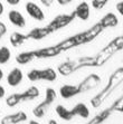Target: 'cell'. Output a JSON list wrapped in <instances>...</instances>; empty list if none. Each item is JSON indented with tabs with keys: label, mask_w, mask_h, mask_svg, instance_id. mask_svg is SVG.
Returning a JSON list of instances; mask_svg holds the SVG:
<instances>
[{
	"label": "cell",
	"mask_w": 123,
	"mask_h": 124,
	"mask_svg": "<svg viewBox=\"0 0 123 124\" xmlns=\"http://www.w3.org/2000/svg\"><path fill=\"white\" fill-rule=\"evenodd\" d=\"M55 98H56V92H55L54 88H52V87L46 88L45 98H44V101L41 102L40 104H38L37 106L33 110L34 115L36 116V117H38V118L44 117L45 114L47 113L48 107L50 106V105L53 104V102L55 101Z\"/></svg>",
	"instance_id": "obj_1"
},
{
	"label": "cell",
	"mask_w": 123,
	"mask_h": 124,
	"mask_svg": "<svg viewBox=\"0 0 123 124\" xmlns=\"http://www.w3.org/2000/svg\"><path fill=\"white\" fill-rule=\"evenodd\" d=\"M25 9H26V12L35 20L38 21H43L45 19V14H44L43 9L38 6L37 3L33 2V1H28L25 6Z\"/></svg>",
	"instance_id": "obj_2"
},
{
	"label": "cell",
	"mask_w": 123,
	"mask_h": 124,
	"mask_svg": "<svg viewBox=\"0 0 123 124\" xmlns=\"http://www.w3.org/2000/svg\"><path fill=\"white\" fill-rule=\"evenodd\" d=\"M8 19L11 23V25L18 28H24L26 26V19L24 17V15L18 10H10L8 12Z\"/></svg>",
	"instance_id": "obj_3"
},
{
	"label": "cell",
	"mask_w": 123,
	"mask_h": 124,
	"mask_svg": "<svg viewBox=\"0 0 123 124\" xmlns=\"http://www.w3.org/2000/svg\"><path fill=\"white\" fill-rule=\"evenodd\" d=\"M23 78H24V74H23V72H21V69L16 67V68H14L12 70H10L9 74L7 75V83H8L9 86L16 87L21 83Z\"/></svg>",
	"instance_id": "obj_4"
},
{
	"label": "cell",
	"mask_w": 123,
	"mask_h": 124,
	"mask_svg": "<svg viewBox=\"0 0 123 124\" xmlns=\"http://www.w3.org/2000/svg\"><path fill=\"white\" fill-rule=\"evenodd\" d=\"M100 81L101 78L98 77L97 75L95 74H91L89 77H86L82 83L81 85L78 86L80 88V92H83V91H89V90H92V88H95V87L100 84Z\"/></svg>",
	"instance_id": "obj_5"
},
{
	"label": "cell",
	"mask_w": 123,
	"mask_h": 124,
	"mask_svg": "<svg viewBox=\"0 0 123 124\" xmlns=\"http://www.w3.org/2000/svg\"><path fill=\"white\" fill-rule=\"evenodd\" d=\"M26 120H27V114L24 111H19L17 113H14V114L5 116L1 120L0 123L1 124H18V123H21V122H25Z\"/></svg>",
	"instance_id": "obj_6"
},
{
	"label": "cell",
	"mask_w": 123,
	"mask_h": 124,
	"mask_svg": "<svg viewBox=\"0 0 123 124\" xmlns=\"http://www.w3.org/2000/svg\"><path fill=\"white\" fill-rule=\"evenodd\" d=\"M75 17H77L81 20H87L90 18V5L86 1L81 2L74 10Z\"/></svg>",
	"instance_id": "obj_7"
},
{
	"label": "cell",
	"mask_w": 123,
	"mask_h": 124,
	"mask_svg": "<svg viewBox=\"0 0 123 124\" xmlns=\"http://www.w3.org/2000/svg\"><path fill=\"white\" fill-rule=\"evenodd\" d=\"M80 92V88L78 86H75V85H69V84H66L59 88V94L63 98H71L73 96L77 95Z\"/></svg>",
	"instance_id": "obj_8"
},
{
	"label": "cell",
	"mask_w": 123,
	"mask_h": 124,
	"mask_svg": "<svg viewBox=\"0 0 123 124\" xmlns=\"http://www.w3.org/2000/svg\"><path fill=\"white\" fill-rule=\"evenodd\" d=\"M75 17L74 12L72 16H68V15H62V16H58L56 17L53 20V23H50V27L52 29H56V28H60V27H64L66 25H68L72 20H73V18Z\"/></svg>",
	"instance_id": "obj_9"
},
{
	"label": "cell",
	"mask_w": 123,
	"mask_h": 124,
	"mask_svg": "<svg viewBox=\"0 0 123 124\" xmlns=\"http://www.w3.org/2000/svg\"><path fill=\"white\" fill-rule=\"evenodd\" d=\"M72 113H73V115H78L81 116V117H83V118H87L90 116V110H89V107L86 106L85 104L83 103H78L76 104L73 108H72Z\"/></svg>",
	"instance_id": "obj_10"
},
{
	"label": "cell",
	"mask_w": 123,
	"mask_h": 124,
	"mask_svg": "<svg viewBox=\"0 0 123 124\" xmlns=\"http://www.w3.org/2000/svg\"><path fill=\"white\" fill-rule=\"evenodd\" d=\"M20 94H21V100H23V102L33 101V100H35V98H37L38 96H39V90H38L36 86H30L24 93H20Z\"/></svg>",
	"instance_id": "obj_11"
},
{
	"label": "cell",
	"mask_w": 123,
	"mask_h": 124,
	"mask_svg": "<svg viewBox=\"0 0 123 124\" xmlns=\"http://www.w3.org/2000/svg\"><path fill=\"white\" fill-rule=\"evenodd\" d=\"M57 77V74L53 68H45L39 70V79L48 82H54Z\"/></svg>",
	"instance_id": "obj_12"
},
{
	"label": "cell",
	"mask_w": 123,
	"mask_h": 124,
	"mask_svg": "<svg viewBox=\"0 0 123 124\" xmlns=\"http://www.w3.org/2000/svg\"><path fill=\"white\" fill-rule=\"evenodd\" d=\"M101 27H114L117 25V18L114 14H107L106 16H104L101 20Z\"/></svg>",
	"instance_id": "obj_13"
},
{
	"label": "cell",
	"mask_w": 123,
	"mask_h": 124,
	"mask_svg": "<svg viewBox=\"0 0 123 124\" xmlns=\"http://www.w3.org/2000/svg\"><path fill=\"white\" fill-rule=\"evenodd\" d=\"M56 113L57 115L59 116L62 120H65V121H71L72 118L74 117L73 113H72L71 110H67L66 107H64L63 105H57L56 106Z\"/></svg>",
	"instance_id": "obj_14"
},
{
	"label": "cell",
	"mask_w": 123,
	"mask_h": 124,
	"mask_svg": "<svg viewBox=\"0 0 123 124\" xmlns=\"http://www.w3.org/2000/svg\"><path fill=\"white\" fill-rule=\"evenodd\" d=\"M21 94L20 93H16V94H11L6 98V104L9 107H15L16 105H18L19 103H21Z\"/></svg>",
	"instance_id": "obj_15"
},
{
	"label": "cell",
	"mask_w": 123,
	"mask_h": 124,
	"mask_svg": "<svg viewBox=\"0 0 123 124\" xmlns=\"http://www.w3.org/2000/svg\"><path fill=\"white\" fill-rule=\"evenodd\" d=\"M10 57H11L10 49L6 46L0 47V65H3V64L8 63L10 61Z\"/></svg>",
	"instance_id": "obj_16"
},
{
	"label": "cell",
	"mask_w": 123,
	"mask_h": 124,
	"mask_svg": "<svg viewBox=\"0 0 123 124\" xmlns=\"http://www.w3.org/2000/svg\"><path fill=\"white\" fill-rule=\"evenodd\" d=\"M26 39H27V36L21 35V34H19V32H14V34L10 36V43H11L14 46H18L20 44H23Z\"/></svg>",
	"instance_id": "obj_17"
},
{
	"label": "cell",
	"mask_w": 123,
	"mask_h": 124,
	"mask_svg": "<svg viewBox=\"0 0 123 124\" xmlns=\"http://www.w3.org/2000/svg\"><path fill=\"white\" fill-rule=\"evenodd\" d=\"M34 56H35V53H23V54H19L16 57V61L19 64H26L32 61L34 58Z\"/></svg>",
	"instance_id": "obj_18"
},
{
	"label": "cell",
	"mask_w": 123,
	"mask_h": 124,
	"mask_svg": "<svg viewBox=\"0 0 123 124\" xmlns=\"http://www.w3.org/2000/svg\"><path fill=\"white\" fill-rule=\"evenodd\" d=\"M27 77H28V79H30L33 82L39 81V70L38 69H33L27 74Z\"/></svg>",
	"instance_id": "obj_19"
},
{
	"label": "cell",
	"mask_w": 123,
	"mask_h": 124,
	"mask_svg": "<svg viewBox=\"0 0 123 124\" xmlns=\"http://www.w3.org/2000/svg\"><path fill=\"white\" fill-rule=\"evenodd\" d=\"M109 0H93V7L96 9H101V8H103L104 5H105L106 2H107Z\"/></svg>",
	"instance_id": "obj_20"
},
{
	"label": "cell",
	"mask_w": 123,
	"mask_h": 124,
	"mask_svg": "<svg viewBox=\"0 0 123 124\" xmlns=\"http://www.w3.org/2000/svg\"><path fill=\"white\" fill-rule=\"evenodd\" d=\"M7 34V26L6 23H2V21H0V39Z\"/></svg>",
	"instance_id": "obj_21"
},
{
	"label": "cell",
	"mask_w": 123,
	"mask_h": 124,
	"mask_svg": "<svg viewBox=\"0 0 123 124\" xmlns=\"http://www.w3.org/2000/svg\"><path fill=\"white\" fill-rule=\"evenodd\" d=\"M40 2H41V5L45 7H50L54 3V0H39Z\"/></svg>",
	"instance_id": "obj_22"
},
{
	"label": "cell",
	"mask_w": 123,
	"mask_h": 124,
	"mask_svg": "<svg viewBox=\"0 0 123 124\" xmlns=\"http://www.w3.org/2000/svg\"><path fill=\"white\" fill-rule=\"evenodd\" d=\"M7 3L10 5V6H17L18 3L20 2V0H6Z\"/></svg>",
	"instance_id": "obj_23"
},
{
	"label": "cell",
	"mask_w": 123,
	"mask_h": 124,
	"mask_svg": "<svg viewBox=\"0 0 123 124\" xmlns=\"http://www.w3.org/2000/svg\"><path fill=\"white\" fill-rule=\"evenodd\" d=\"M73 0H57V2L59 3L60 6H66V5H68V3H71Z\"/></svg>",
	"instance_id": "obj_24"
},
{
	"label": "cell",
	"mask_w": 123,
	"mask_h": 124,
	"mask_svg": "<svg viewBox=\"0 0 123 124\" xmlns=\"http://www.w3.org/2000/svg\"><path fill=\"white\" fill-rule=\"evenodd\" d=\"M5 95H6V90L3 88V86L0 85V98H2Z\"/></svg>",
	"instance_id": "obj_25"
},
{
	"label": "cell",
	"mask_w": 123,
	"mask_h": 124,
	"mask_svg": "<svg viewBox=\"0 0 123 124\" xmlns=\"http://www.w3.org/2000/svg\"><path fill=\"white\" fill-rule=\"evenodd\" d=\"M3 10H5V7H3L2 2L0 1V16H2V14H3Z\"/></svg>",
	"instance_id": "obj_26"
},
{
	"label": "cell",
	"mask_w": 123,
	"mask_h": 124,
	"mask_svg": "<svg viewBox=\"0 0 123 124\" xmlns=\"http://www.w3.org/2000/svg\"><path fill=\"white\" fill-rule=\"evenodd\" d=\"M48 124H58V123L55 121V120H49V121H48Z\"/></svg>",
	"instance_id": "obj_27"
},
{
	"label": "cell",
	"mask_w": 123,
	"mask_h": 124,
	"mask_svg": "<svg viewBox=\"0 0 123 124\" xmlns=\"http://www.w3.org/2000/svg\"><path fill=\"white\" fill-rule=\"evenodd\" d=\"M3 78V72H2V69L0 68V81Z\"/></svg>",
	"instance_id": "obj_28"
},
{
	"label": "cell",
	"mask_w": 123,
	"mask_h": 124,
	"mask_svg": "<svg viewBox=\"0 0 123 124\" xmlns=\"http://www.w3.org/2000/svg\"><path fill=\"white\" fill-rule=\"evenodd\" d=\"M29 124H40L39 122H37V121H35V120H32V121L29 122Z\"/></svg>",
	"instance_id": "obj_29"
},
{
	"label": "cell",
	"mask_w": 123,
	"mask_h": 124,
	"mask_svg": "<svg viewBox=\"0 0 123 124\" xmlns=\"http://www.w3.org/2000/svg\"><path fill=\"white\" fill-rule=\"evenodd\" d=\"M0 112H1V111H0Z\"/></svg>",
	"instance_id": "obj_30"
}]
</instances>
